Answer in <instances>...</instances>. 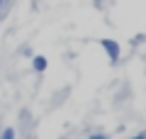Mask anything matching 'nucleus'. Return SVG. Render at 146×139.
Returning a JSON list of instances; mask_svg holds the SVG:
<instances>
[{
    "label": "nucleus",
    "instance_id": "1",
    "mask_svg": "<svg viewBox=\"0 0 146 139\" xmlns=\"http://www.w3.org/2000/svg\"><path fill=\"white\" fill-rule=\"evenodd\" d=\"M100 46L105 49V54H107L110 63H112V66H117V63H119V56H122L119 41H115V39H100Z\"/></svg>",
    "mask_w": 146,
    "mask_h": 139
},
{
    "label": "nucleus",
    "instance_id": "2",
    "mask_svg": "<svg viewBox=\"0 0 146 139\" xmlns=\"http://www.w3.org/2000/svg\"><path fill=\"white\" fill-rule=\"evenodd\" d=\"M46 66H49L46 56H42V54H34V56H32V71H34V73H44Z\"/></svg>",
    "mask_w": 146,
    "mask_h": 139
},
{
    "label": "nucleus",
    "instance_id": "3",
    "mask_svg": "<svg viewBox=\"0 0 146 139\" xmlns=\"http://www.w3.org/2000/svg\"><path fill=\"white\" fill-rule=\"evenodd\" d=\"M15 137H17V129L15 127H5L3 134H0V139H15Z\"/></svg>",
    "mask_w": 146,
    "mask_h": 139
},
{
    "label": "nucleus",
    "instance_id": "4",
    "mask_svg": "<svg viewBox=\"0 0 146 139\" xmlns=\"http://www.w3.org/2000/svg\"><path fill=\"white\" fill-rule=\"evenodd\" d=\"M20 54H25L27 59H32V56H34V51H32V46H29V44H25V46H22V49H20Z\"/></svg>",
    "mask_w": 146,
    "mask_h": 139
},
{
    "label": "nucleus",
    "instance_id": "5",
    "mask_svg": "<svg viewBox=\"0 0 146 139\" xmlns=\"http://www.w3.org/2000/svg\"><path fill=\"white\" fill-rule=\"evenodd\" d=\"M10 7H12V0H10V3H7L5 7H3V10H0V22L5 20V15H7V12H10Z\"/></svg>",
    "mask_w": 146,
    "mask_h": 139
},
{
    "label": "nucleus",
    "instance_id": "6",
    "mask_svg": "<svg viewBox=\"0 0 146 139\" xmlns=\"http://www.w3.org/2000/svg\"><path fill=\"white\" fill-rule=\"evenodd\" d=\"M88 139H110V134H102V132H93Z\"/></svg>",
    "mask_w": 146,
    "mask_h": 139
},
{
    "label": "nucleus",
    "instance_id": "7",
    "mask_svg": "<svg viewBox=\"0 0 146 139\" xmlns=\"http://www.w3.org/2000/svg\"><path fill=\"white\" fill-rule=\"evenodd\" d=\"M107 3H112V0H95V7H105Z\"/></svg>",
    "mask_w": 146,
    "mask_h": 139
},
{
    "label": "nucleus",
    "instance_id": "8",
    "mask_svg": "<svg viewBox=\"0 0 146 139\" xmlns=\"http://www.w3.org/2000/svg\"><path fill=\"white\" fill-rule=\"evenodd\" d=\"M129 139H146V132H141V134H134V137H129Z\"/></svg>",
    "mask_w": 146,
    "mask_h": 139
},
{
    "label": "nucleus",
    "instance_id": "9",
    "mask_svg": "<svg viewBox=\"0 0 146 139\" xmlns=\"http://www.w3.org/2000/svg\"><path fill=\"white\" fill-rule=\"evenodd\" d=\"M61 139H66V137H61Z\"/></svg>",
    "mask_w": 146,
    "mask_h": 139
}]
</instances>
